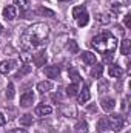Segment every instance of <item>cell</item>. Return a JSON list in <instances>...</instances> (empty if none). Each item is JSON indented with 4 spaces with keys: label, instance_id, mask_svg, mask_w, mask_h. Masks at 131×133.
I'll use <instances>...</instances> for the list:
<instances>
[{
    "label": "cell",
    "instance_id": "28",
    "mask_svg": "<svg viewBox=\"0 0 131 133\" xmlns=\"http://www.w3.org/2000/svg\"><path fill=\"white\" fill-rule=\"evenodd\" d=\"M111 3H113V5H117V6H119V5H120V6H128V5H130V0H113Z\"/></svg>",
    "mask_w": 131,
    "mask_h": 133
},
{
    "label": "cell",
    "instance_id": "4",
    "mask_svg": "<svg viewBox=\"0 0 131 133\" xmlns=\"http://www.w3.org/2000/svg\"><path fill=\"white\" fill-rule=\"evenodd\" d=\"M106 119H108V124H110V130H113V132H120L122 130V127H123V118L120 115H111Z\"/></svg>",
    "mask_w": 131,
    "mask_h": 133
},
{
    "label": "cell",
    "instance_id": "24",
    "mask_svg": "<svg viewBox=\"0 0 131 133\" xmlns=\"http://www.w3.org/2000/svg\"><path fill=\"white\" fill-rule=\"evenodd\" d=\"M74 132L76 133H88V124L85 121H79L74 127Z\"/></svg>",
    "mask_w": 131,
    "mask_h": 133
},
{
    "label": "cell",
    "instance_id": "27",
    "mask_svg": "<svg viewBox=\"0 0 131 133\" xmlns=\"http://www.w3.org/2000/svg\"><path fill=\"white\" fill-rule=\"evenodd\" d=\"M97 20L100 22V23H108L110 22V17H108V14H97Z\"/></svg>",
    "mask_w": 131,
    "mask_h": 133
},
{
    "label": "cell",
    "instance_id": "22",
    "mask_svg": "<svg viewBox=\"0 0 131 133\" xmlns=\"http://www.w3.org/2000/svg\"><path fill=\"white\" fill-rule=\"evenodd\" d=\"M77 93H79V84H71L66 87V96L72 98V96H77Z\"/></svg>",
    "mask_w": 131,
    "mask_h": 133
},
{
    "label": "cell",
    "instance_id": "18",
    "mask_svg": "<svg viewBox=\"0 0 131 133\" xmlns=\"http://www.w3.org/2000/svg\"><path fill=\"white\" fill-rule=\"evenodd\" d=\"M51 88H53V84H51L49 81H42V82H39V84H37V90H39L40 93L51 91Z\"/></svg>",
    "mask_w": 131,
    "mask_h": 133
},
{
    "label": "cell",
    "instance_id": "17",
    "mask_svg": "<svg viewBox=\"0 0 131 133\" xmlns=\"http://www.w3.org/2000/svg\"><path fill=\"white\" fill-rule=\"evenodd\" d=\"M120 53L123 56H128L131 53V40L130 39H123L122 43H120Z\"/></svg>",
    "mask_w": 131,
    "mask_h": 133
},
{
    "label": "cell",
    "instance_id": "19",
    "mask_svg": "<svg viewBox=\"0 0 131 133\" xmlns=\"http://www.w3.org/2000/svg\"><path fill=\"white\" fill-rule=\"evenodd\" d=\"M19 122H20V125H23V127H30V125H33V115H30V113L22 115L20 119H19Z\"/></svg>",
    "mask_w": 131,
    "mask_h": 133
},
{
    "label": "cell",
    "instance_id": "37",
    "mask_svg": "<svg viewBox=\"0 0 131 133\" xmlns=\"http://www.w3.org/2000/svg\"><path fill=\"white\" fill-rule=\"evenodd\" d=\"M60 2H69V0H60Z\"/></svg>",
    "mask_w": 131,
    "mask_h": 133
},
{
    "label": "cell",
    "instance_id": "30",
    "mask_svg": "<svg viewBox=\"0 0 131 133\" xmlns=\"http://www.w3.org/2000/svg\"><path fill=\"white\" fill-rule=\"evenodd\" d=\"M105 88H108V82L100 81V84H99V93H103V91H105Z\"/></svg>",
    "mask_w": 131,
    "mask_h": 133
},
{
    "label": "cell",
    "instance_id": "26",
    "mask_svg": "<svg viewBox=\"0 0 131 133\" xmlns=\"http://www.w3.org/2000/svg\"><path fill=\"white\" fill-rule=\"evenodd\" d=\"M31 70H33V68H31L30 65H23V68H22V70H20V71H19V73L16 74V79H19V77H22V76L28 74V73H30Z\"/></svg>",
    "mask_w": 131,
    "mask_h": 133
},
{
    "label": "cell",
    "instance_id": "9",
    "mask_svg": "<svg viewBox=\"0 0 131 133\" xmlns=\"http://www.w3.org/2000/svg\"><path fill=\"white\" fill-rule=\"evenodd\" d=\"M34 102V93L33 91H25L22 96H20V105L22 107H30V105H33Z\"/></svg>",
    "mask_w": 131,
    "mask_h": 133
},
{
    "label": "cell",
    "instance_id": "13",
    "mask_svg": "<svg viewBox=\"0 0 131 133\" xmlns=\"http://www.w3.org/2000/svg\"><path fill=\"white\" fill-rule=\"evenodd\" d=\"M100 104H102V108L105 111H113L114 107H116V101L113 99V98H103V99L100 101Z\"/></svg>",
    "mask_w": 131,
    "mask_h": 133
},
{
    "label": "cell",
    "instance_id": "10",
    "mask_svg": "<svg viewBox=\"0 0 131 133\" xmlns=\"http://www.w3.org/2000/svg\"><path fill=\"white\" fill-rule=\"evenodd\" d=\"M3 17H5L6 20H14V19L17 17V9H16V6H12V5L5 6V8H3Z\"/></svg>",
    "mask_w": 131,
    "mask_h": 133
},
{
    "label": "cell",
    "instance_id": "5",
    "mask_svg": "<svg viewBox=\"0 0 131 133\" xmlns=\"http://www.w3.org/2000/svg\"><path fill=\"white\" fill-rule=\"evenodd\" d=\"M16 61H12V59H8V61H2L0 62V73L2 74H9L14 68H16Z\"/></svg>",
    "mask_w": 131,
    "mask_h": 133
},
{
    "label": "cell",
    "instance_id": "14",
    "mask_svg": "<svg viewBox=\"0 0 131 133\" xmlns=\"http://www.w3.org/2000/svg\"><path fill=\"white\" fill-rule=\"evenodd\" d=\"M102 73H103V64H94L93 68H91V76L94 79H100L102 77Z\"/></svg>",
    "mask_w": 131,
    "mask_h": 133
},
{
    "label": "cell",
    "instance_id": "31",
    "mask_svg": "<svg viewBox=\"0 0 131 133\" xmlns=\"http://www.w3.org/2000/svg\"><path fill=\"white\" fill-rule=\"evenodd\" d=\"M123 23H125L127 28H131V14H127V16L123 17Z\"/></svg>",
    "mask_w": 131,
    "mask_h": 133
},
{
    "label": "cell",
    "instance_id": "8",
    "mask_svg": "<svg viewBox=\"0 0 131 133\" xmlns=\"http://www.w3.org/2000/svg\"><path fill=\"white\" fill-rule=\"evenodd\" d=\"M90 98H91V93H90L88 85H85L82 90H79V93H77V102H79V104H85V102H88Z\"/></svg>",
    "mask_w": 131,
    "mask_h": 133
},
{
    "label": "cell",
    "instance_id": "11",
    "mask_svg": "<svg viewBox=\"0 0 131 133\" xmlns=\"http://www.w3.org/2000/svg\"><path fill=\"white\" fill-rule=\"evenodd\" d=\"M45 74H46V77H49V79H56L59 74H60V66L57 65H49L45 68Z\"/></svg>",
    "mask_w": 131,
    "mask_h": 133
},
{
    "label": "cell",
    "instance_id": "3",
    "mask_svg": "<svg viewBox=\"0 0 131 133\" xmlns=\"http://www.w3.org/2000/svg\"><path fill=\"white\" fill-rule=\"evenodd\" d=\"M72 17L79 26H86L90 22V16H88V11L85 6H76L72 9Z\"/></svg>",
    "mask_w": 131,
    "mask_h": 133
},
{
    "label": "cell",
    "instance_id": "29",
    "mask_svg": "<svg viewBox=\"0 0 131 133\" xmlns=\"http://www.w3.org/2000/svg\"><path fill=\"white\" fill-rule=\"evenodd\" d=\"M37 12H40V14H48L49 17H54V12L53 11H49V9H46V8H39V11Z\"/></svg>",
    "mask_w": 131,
    "mask_h": 133
},
{
    "label": "cell",
    "instance_id": "32",
    "mask_svg": "<svg viewBox=\"0 0 131 133\" xmlns=\"http://www.w3.org/2000/svg\"><path fill=\"white\" fill-rule=\"evenodd\" d=\"M20 57H22L25 62H28V61H33V54H30V53H26V51H25V53H22V56H20Z\"/></svg>",
    "mask_w": 131,
    "mask_h": 133
},
{
    "label": "cell",
    "instance_id": "16",
    "mask_svg": "<svg viewBox=\"0 0 131 133\" xmlns=\"http://www.w3.org/2000/svg\"><path fill=\"white\" fill-rule=\"evenodd\" d=\"M68 74H69V79H72V84H79V82L82 81L79 71H77L74 66H69V68H68Z\"/></svg>",
    "mask_w": 131,
    "mask_h": 133
},
{
    "label": "cell",
    "instance_id": "33",
    "mask_svg": "<svg viewBox=\"0 0 131 133\" xmlns=\"http://www.w3.org/2000/svg\"><path fill=\"white\" fill-rule=\"evenodd\" d=\"M113 59V53H106V54H103V61L105 62H110Z\"/></svg>",
    "mask_w": 131,
    "mask_h": 133
},
{
    "label": "cell",
    "instance_id": "34",
    "mask_svg": "<svg viewBox=\"0 0 131 133\" xmlns=\"http://www.w3.org/2000/svg\"><path fill=\"white\" fill-rule=\"evenodd\" d=\"M5 124H6V118H5V115L0 111V127H2V125H5Z\"/></svg>",
    "mask_w": 131,
    "mask_h": 133
},
{
    "label": "cell",
    "instance_id": "25",
    "mask_svg": "<svg viewBox=\"0 0 131 133\" xmlns=\"http://www.w3.org/2000/svg\"><path fill=\"white\" fill-rule=\"evenodd\" d=\"M14 95H16V93H14V84H12V82H9V84H8V87H6V93H5V96H6V99H12V98H14Z\"/></svg>",
    "mask_w": 131,
    "mask_h": 133
},
{
    "label": "cell",
    "instance_id": "12",
    "mask_svg": "<svg viewBox=\"0 0 131 133\" xmlns=\"http://www.w3.org/2000/svg\"><path fill=\"white\" fill-rule=\"evenodd\" d=\"M82 61H83L86 65H94V64L97 62L96 54L91 53V51H83V53H82Z\"/></svg>",
    "mask_w": 131,
    "mask_h": 133
},
{
    "label": "cell",
    "instance_id": "20",
    "mask_svg": "<svg viewBox=\"0 0 131 133\" xmlns=\"http://www.w3.org/2000/svg\"><path fill=\"white\" fill-rule=\"evenodd\" d=\"M14 5H16L22 12H25V11L30 9V0H14Z\"/></svg>",
    "mask_w": 131,
    "mask_h": 133
},
{
    "label": "cell",
    "instance_id": "7",
    "mask_svg": "<svg viewBox=\"0 0 131 133\" xmlns=\"http://www.w3.org/2000/svg\"><path fill=\"white\" fill-rule=\"evenodd\" d=\"M51 111H53V108H51L49 105H46V104H39V105L34 108V113H35V116H40V118L51 115Z\"/></svg>",
    "mask_w": 131,
    "mask_h": 133
},
{
    "label": "cell",
    "instance_id": "36",
    "mask_svg": "<svg viewBox=\"0 0 131 133\" xmlns=\"http://www.w3.org/2000/svg\"><path fill=\"white\" fill-rule=\"evenodd\" d=\"M2 31H3V26H2V25H0V33H2Z\"/></svg>",
    "mask_w": 131,
    "mask_h": 133
},
{
    "label": "cell",
    "instance_id": "21",
    "mask_svg": "<svg viewBox=\"0 0 131 133\" xmlns=\"http://www.w3.org/2000/svg\"><path fill=\"white\" fill-rule=\"evenodd\" d=\"M65 48H66V51H69V54H77L79 53V45L74 40H68Z\"/></svg>",
    "mask_w": 131,
    "mask_h": 133
},
{
    "label": "cell",
    "instance_id": "38",
    "mask_svg": "<svg viewBox=\"0 0 131 133\" xmlns=\"http://www.w3.org/2000/svg\"><path fill=\"white\" fill-rule=\"evenodd\" d=\"M96 133H99V132H96Z\"/></svg>",
    "mask_w": 131,
    "mask_h": 133
},
{
    "label": "cell",
    "instance_id": "35",
    "mask_svg": "<svg viewBox=\"0 0 131 133\" xmlns=\"http://www.w3.org/2000/svg\"><path fill=\"white\" fill-rule=\"evenodd\" d=\"M8 133H28V132L23 130V129H12V130H9Z\"/></svg>",
    "mask_w": 131,
    "mask_h": 133
},
{
    "label": "cell",
    "instance_id": "2",
    "mask_svg": "<svg viewBox=\"0 0 131 133\" xmlns=\"http://www.w3.org/2000/svg\"><path fill=\"white\" fill-rule=\"evenodd\" d=\"M91 45L97 53L106 54V53H113L117 48V39L110 31H102L91 40Z\"/></svg>",
    "mask_w": 131,
    "mask_h": 133
},
{
    "label": "cell",
    "instance_id": "23",
    "mask_svg": "<svg viewBox=\"0 0 131 133\" xmlns=\"http://www.w3.org/2000/svg\"><path fill=\"white\" fill-rule=\"evenodd\" d=\"M97 130H99V133L110 130V124H108V119H106V118H102V119H99V122H97Z\"/></svg>",
    "mask_w": 131,
    "mask_h": 133
},
{
    "label": "cell",
    "instance_id": "1",
    "mask_svg": "<svg viewBox=\"0 0 131 133\" xmlns=\"http://www.w3.org/2000/svg\"><path fill=\"white\" fill-rule=\"evenodd\" d=\"M48 36H49V26L43 22H37L23 31V34L20 36V42L25 48H39L46 43Z\"/></svg>",
    "mask_w": 131,
    "mask_h": 133
},
{
    "label": "cell",
    "instance_id": "15",
    "mask_svg": "<svg viewBox=\"0 0 131 133\" xmlns=\"http://www.w3.org/2000/svg\"><path fill=\"white\" fill-rule=\"evenodd\" d=\"M108 74H110L111 77H116V79H119V77L123 74V71H122V68H120L119 65H114V64H113V65L108 68Z\"/></svg>",
    "mask_w": 131,
    "mask_h": 133
},
{
    "label": "cell",
    "instance_id": "6",
    "mask_svg": "<svg viewBox=\"0 0 131 133\" xmlns=\"http://www.w3.org/2000/svg\"><path fill=\"white\" fill-rule=\"evenodd\" d=\"M46 53L43 51V50H40V51H37L35 54H33V62L35 66H43L46 64Z\"/></svg>",
    "mask_w": 131,
    "mask_h": 133
}]
</instances>
